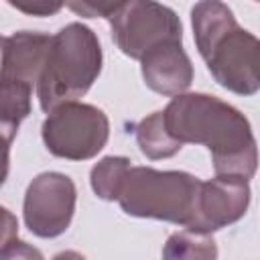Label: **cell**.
Returning <instances> with one entry per match:
<instances>
[{"label": "cell", "mask_w": 260, "mask_h": 260, "mask_svg": "<svg viewBox=\"0 0 260 260\" xmlns=\"http://www.w3.org/2000/svg\"><path fill=\"white\" fill-rule=\"evenodd\" d=\"M10 144L12 140L0 134V187L6 183L8 171H10Z\"/></svg>", "instance_id": "obj_19"}, {"label": "cell", "mask_w": 260, "mask_h": 260, "mask_svg": "<svg viewBox=\"0 0 260 260\" xmlns=\"http://www.w3.org/2000/svg\"><path fill=\"white\" fill-rule=\"evenodd\" d=\"M162 260H217V244L211 234L181 230L165 242Z\"/></svg>", "instance_id": "obj_13"}, {"label": "cell", "mask_w": 260, "mask_h": 260, "mask_svg": "<svg viewBox=\"0 0 260 260\" xmlns=\"http://www.w3.org/2000/svg\"><path fill=\"white\" fill-rule=\"evenodd\" d=\"M140 73L148 89L158 95L175 98L189 89L193 81V63L183 43L171 41L154 47L140 59Z\"/></svg>", "instance_id": "obj_9"}, {"label": "cell", "mask_w": 260, "mask_h": 260, "mask_svg": "<svg viewBox=\"0 0 260 260\" xmlns=\"http://www.w3.org/2000/svg\"><path fill=\"white\" fill-rule=\"evenodd\" d=\"M18 236V219L16 215L6 209L4 205H0V250L4 246H8L12 240H16Z\"/></svg>", "instance_id": "obj_18"}, {"label": "cell", "mask_w": 260, "mask_h": 260, "mask_svg": "<svg viewBox=\"0 0 260 260\" xmlns=\"http://www.w3.org/2000/svg\"><path fill=\"white\" fill-rule=\"evenodd\" d=\"M12 8L28 14V16H53L57 14L65 4L63 2H47V0H35V2H8Z\"/></svg>", "instance_id": "obj_17"}, {"label": "cell", "mask_w": 260, "mask_h": 260, "mask_svg": "<svg viewBox=\"0 0 260 260\" xmlns=\"http://www.w3.org/2000/svg\"><path fill=\"white\" fill-rule=\"evenodd\" d=\"M193 39L211 77L238 95L260 89L258 39L242 28L232 8L217 0H203L191 8Z\"/></svg>", "instance_id": "obj_2"}, {"label": "cell", "mask_w": 260, "mask_h": 260, "mask_svg": "<svg viewBox=\"0 0 260 260\" xmlns=\"http://www.w3.org/2000/svg\"><path fill=\"white\" fill-rule=\"evenodd\" d=\"M4 41H6V37L0 35V59H2V51H4Z\"/></svg>", "instance_id": "obj_21"}, {"label": "cell", "mask_w": 260, "mask_h": 260, "mask_svg": "<svg viewBox=\"0 0 260 260\" xmlns=\"http://www.w3.org/2000/svg\"><path fill=\"white\" fill-rule=\"evenodd\" d=\"M108 20L116 47L136 61L162 43H183V24L177 12L152 0L118 2Z\"/></svg>", "instance_id": "obj_6"}, {"label": "cell", "mask_w": 260, "mask_h": 260, "mask_svg": "<svg viewBox=\"0 0 260 260\" xmlns=\"http://www.w3.org/2000/svg\"><path fill=\"white\" fill-rule=\"evenodd\" d=\"M199 179L185 171H158L152 167H130L118 191L124 213L142 219H158L189 228Z\"/></svg>", "instance_id": "obj_4"}, {"label": "cell", "mask_w": 260, "mask_h": 260, "mask_svg": "<svg viewBox=\"0 0 260 260\" xmlns=\"http://www.w3.org/2000/svg\"><path fill=\"white\" fill-rule=\"evenodd\" d=\"M134 132H136V144H138L140 152L150 160L171 158L183 148L179 142H175L169 136V132L165 128V122H162L160 110L148 114L146 118H142L136 124Z\"/></svg>", "instance_id": "obj_12"}, {"label": "cell", "mask_w": 260, "mask_h": 260, "mask_svg": "<svg viewBox=\"0 0 260 260\" xmlns=\"http://www.w3.org/2000/svg\"><path fill=\"white\" fill-rule=\"evenodd\" d=\"M250 185L240 177L215 175L199 183L193 217L187 230L213 234L242 219L250 205Z\"/></svg>", "instance_id": "obj_8"}, {"label": "cell", "mask_w": 260, "mask_h": 260, "mask_svg": "<svg viewBox=\"0 0 260 260\" xmlns=\"http://www.w3.org/2000/svg\"><path fill=\"white\" fill-rule=\"evenodd\" d=\"M41 136L53 156L89 160L106 146L110 138V120L98 106L67 102L47 114Z\"/></svg>", "instance_id": "obj_5"}, {"label": "cell", "mask_w": 260, "mask_h": 260, "mask_svg": "<svg viewBox=\"0 0 260 260\" xmlns=\"http://www.w3.org/2000/svg\"><path fill=\"white\" fill-rule=\"evenodd\" d=\"M53 260H85V256L79 254V252H75V250H63V252L55 254Z\"/></svg>", "instance_id": "obj_20"}, {"label": "cell", "mask_w": 260, "mask_h": 260, "mask_svg": "<svg viewBox=\"0 0 260 260\" xmlns=\"http://www.w3.org/2000/svg\"><path fill=\"white\" fill-rule=\"evenodd\" d=\"M51 37L39 30H18L6 37L0 59V79L35 87L45 63Z\"/></svg>", "instance_id": "obj_10"}, {"label": "cell", "mask_w": 260, "mask_h": 260, "mask_svg": "<svg viewBox=\"0 0 260 260\" xmlns=\"http://www.w3.org/2000/svg\"><path fill=\"white\" fill-rule=\"evenodd\" d=\"M30 85L0 79V134L8 140L16 138L20 122L30 114Z\"/></svg>", "instance_id": "obj_11"}, {"label": "cell", "mask_w": 260, "mask_h": 260, "mask_svg": "<svg viewBox=\"0 0 260 260\" xmlns=\"http://www.w3.org/2000/svg\"><path fill=\"white\" fill-rule=\"evenodd\" d=\"M0 260H45V256L32 244L16 238L0 250Z\"/></svg>", "instance_id": "obj_15"}, {"label": "cell", "mask_w": 260, "mask_h": 260, "mask_svg": "<svg viewBox=\"0 0 260 260\" xmlns=\"http://www.w3.org/2000/svg\"><path fill=\"white\" fill-rule=\"evenodd\" d=\"M75 14H79V16H85V18H95V16H104V18H108L114 10H116V6H118V2H95V0H81V2H71V4H67Z\"/></svg>", "instance_id": "obj_16"}, {"label": "cell", "mask_w": 260, "mask_h": 260, "mask_svg": "<svg viewBox=\"0 0 260 260\" xmlns=\"http://www.w3.org/2000/svg\"><path fill=\"white\" fill-rule=\"evenodd\" d=\"M169 136L209 150L215 175L250 181L258 167V148L248 118L211 93H179L160 110Z\"/></svg>", "instance_id": "obj_1"}, {"label": "cell", "mask_w": 260, "mask_h": 260, "mask_svg": "<svg viewBox=\"0 0 260 260\" xmlns=\"http://www.w3.org/2000/svg\"><path fill=\"white\" fill-rule=\"evenodd\" d=\"M130 158L128 156H104L98 160L89 173V185L93 193L104 199V201H116L120 185L126 177V171L130 169Z\"/></svg>", "instance_id": "obj_14"}, {"label": "cell", "mask_w": 260, "mask_h": 260, "mask_svg": "<svg viewBox=\"0 0 260 260\" xmlns=\"http://www.w3.org/2000/svg\"><path fill=\"white\" fill-rule=\"evenodd\" d=\"M104 53L98 35L81 24L69 22L51 37L45 63L37 81V98L43 112L83 98L102 73Z\"/></svg>", "instance_id": "obj_3"}, {"label": "cell", "mask_w": 260, "mask_h": 260, "mask_svg": "<svg viewBox=\"0 0 260 260\" xmlns=\"http://www.w3.org/2000/svg\"><path fill=\"white\" fill-rule=\"evenodd\" d=\"M77 203V189L69 175L47 171L37 175L22 201V217L30 234L51 240L59 238L71 225Z\"/></svg>", "instance_id": "obj_7"}]
</instances>
